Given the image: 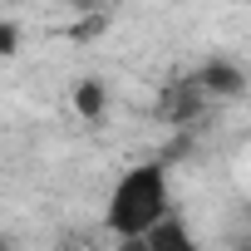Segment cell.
I'll list each match as a JSON object with an SVG mask.
<instances>
[{
    "label": "cell",
    "mask_w": 251,
    "mask_h": 251,
    "mask_svg": "<svg viewBox=\"0 0 251 251\" xmlns=\"http://www.w3.org/2000/svg\"><path fill=\"white\" fill-rule=\"evenodd\" d=\"M168 212H173V168L163 158H148V163H133L118 173V182L103 202V226L113 241H138Z\"/></svg>",
    "instance_id": "1"
},
{
    "label": "cell",
    "mask_w": 251,
    "mask_h": 251,
    "mask_svg": "<svg viewBox=\"0 0 251 251\" xmlns=\"http://www.w3.org/2000/svg\"><path fill=\"white\" fill-rule=\"evenodd\" d=\"M207 108H212V94L202 89L197 69L192 74H177V79H168L158 89V118L168 123V128H192Z\"/></svg>",
    "instance_id": "2"
},
{
    "label": "cell",
    "mask_w": 251,
    "mask_h": 251,
    "mask_svg": "<svg viewBox=\"0 0 251 251\" xmlns=\"http://www.w3.org/2000/svg\"><path fill=\"white\" fill-rule=\"evenodd\" d=\"M118 251H202V241L192 236V226H187L177 212H168L148 236H138V241H118Z\"/></svg>",
    "instance_id": "3"
},
{
    "label": "cell",
    "mask_w": 251,
    "mask_h": 251,
    "mask_svg": "<svg viewBox=\"0 0 251 251\" xmlns=\"http://www.w3.org/2000/svg\"><path fill=\"white\" fill-rule=\"evenodd\" d=\"M197 79H202V89L212 94V103H231V99H241L246 94V74H241V64L236 59H207V64H197Z\"/></svg>",
    "instance_id": "4"
},
{
    "label": "cell",
    "mask_w": 251,
    "mask_h": 251,
    "mask_svg": "<svg viewBox=\"0 0 251 251\" xmlns=\"http://www.w3.org/2000/svg\"><path fill=\"white\" fill-rule=\"evenodd\" d=\"M69 108L84 118V123H103L108 118V84L103 79H79L69 89Z\"/></svg>",
    "instance_id": "5"
},
{
    "label": "cell",
    "mask_w": 251,
    "mask_h": 251,
    "mask_svg": "<svg viewBox=\"0 0 251 251\" xmlns=\"http://www.w3.org/2000/svg\"><path fill=\"white\" fill-rule=\"evenodd\" d=\"M108 25H113V15H108V10H89V15H74L69 35H74L79 45H94V40H103V35H108Z\"/></svg>",
    "instance_id": "6"
},
{
    "label": "cell",
    "mask_w": 251,
    "mask_h": 251,
    "mask_svg": "<svg viewBox=\"0 0 251 251\" xmlns=\"http://www.w3.org/2000/svg\"><path fill=\"white\" fill-rule=\"evenodd\" d=\"M15 54H20V25H15V20H5V25H0V59L10 64Z\"/></svg>",
    "instance_id": "7"
},
{
    "label": "cell",
    "mask_w": 251,
    "mask_h": 251,
    "mask_svg": "<svg viewBox=\"0 0 251 251\" xmlns=\"http://www.w3.org/2000/svg\"><path fill=\"white\" fill-rule=\"evenodd\" d=\"M74 15H89V10H108V0H64Z\"/></svg>",
    "instance_id": "8"
}]
</instances>
